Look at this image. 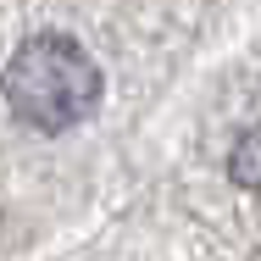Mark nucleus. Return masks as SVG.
Masks as SVG:
<instances>
[{
  "instance_id": "nucleus-1",
  "label": "nucleus",
  "mask_w": 261,
  "mask_h": 261,
  "mask_svg": "<svg viewBox=\"0 0 261 261\" xmlns=\"http://www.w3.org/2000/svg\"><path fill=\"white\" fill-rule=\"evenodd\" d=\"M6 106L34 134H67L84 117H95L106 95L100 61L67 34H34L6 61Z\"/></svg>"
},
{
  "instance_id": "nucleus-2",
  "label": "nucleus",
  "mask_w": 261,
  "mask_h": 261,
  "mask_svg": "<svg viewBox=\"0 0 261 261\" xmlns=\"http://www.w3.org/2000/svg\"><path fill=\"white\" fill-rule=\"evenodd\" d=\"M228 178L239 189H261V122L239 134V145L228 150Z\"/></svg>"
}]
</instances>
